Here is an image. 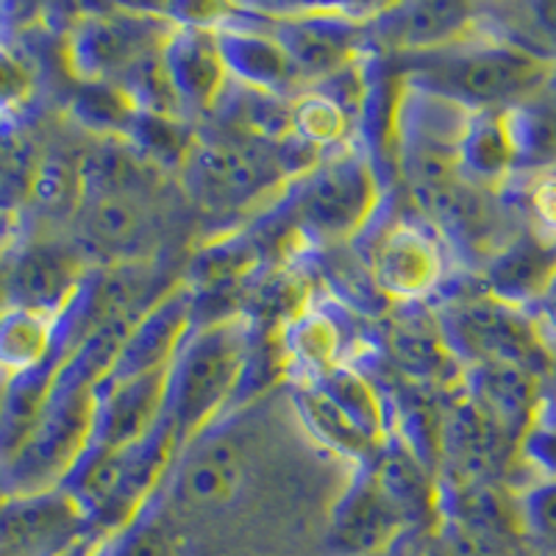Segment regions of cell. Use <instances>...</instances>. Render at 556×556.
Masks as SVG:
<instances>
[{
  "label": "cell",
  "instance_id": "obj_10",
  "mask_svg": "<svg viewBox=\"0 0 556 556\" xmlns=\"http://www.w3.org/2000/svg\"><path fill=\"white\" fill-rule=\"evenodd\" d=\"M518 462V443L456 387L443 406L437 479L506 484Z\"/></svg>",
  "mask_w": 556,
  "mask_h": 556
},
{
  "label": "cell",
  "instance_id": "obj_19",
  "mask_svg": "<svg viewBox=\"0 0 556 556\" xmlns=\"http://www.w3.org/2000/svg\"><path fill=\"white\" fill-rule=\"evenodd\" d=\"M167 370L96 387V420L87 448H121L148 434L165 415Z\"/></svg>",
  "mask_w": 556,
  "mask_h": 556
},
{
  "label": "cell",
  "instance_id": "obj_17",
  "mask_svg": "<svg viewBox=\"0 0 556 556\" xmlns=\"http://www.w3.org/2000/svg\"><path fill=\"white\" fill-rule=\"evenodd\" d=\"M476 28H479V9L468 3H448V0L379 7L367 23L370 37L409 56L459 42L470 37Z\"/></svg>",
  "mask_w": 556,
  "mask_h": 556
},
{
  "label": "cell",
  "instance_id": "obj_18",
  "mask_svg": "<svg viewBox=\"0 0 556 556\" xmlns=\"http://www.w3.org/2000/svg\"><path fill=\"white\" fill-rule=\"evenodd\" d=\"M459 390L520 445L534 424L548 381L509 362H476L462 367Z\"/></svg>",
  "mask_w": 556,
  "mask_h": 556
},
{
  "label": "cell",
  "instance_id": "obj_23",
  "mask_svg": "<svg viewBox=\"0 0 556 556\" xmlns=\"http://www.w3.org/2000/svg\"><path fill=\"white\" fill-rule=\"evenodd\" d=\"M556 270V242L534 231L506 240L484 265V290L504 304L531 309Z\"/></svg>",
  "mask_w": 556,
  "mask_h": 556
},
{
  "label": "cell",
  "instance_id": "obj_24",
  "mask_svg": "<svg viewBox=\"0 0 556 556\" xmlns=\"http://www.w3.org/2000/svg\"><path fill=\"white\" fill-rule=\"evenodd\" d=\"M245 448L226 434L198 445L173 479V495L190 506H223L245 484Z\"/></svg>",
  "mask_w": 556,
  "mask_h": 556
},
{
  "label": "cell",
  "instance_id": "obj_33",
  "mask_svg": "<svg viewBox=\"0 0 556 556\" xmlns=\"http://www.w3.org/2000/svg\"><path fill=\"white\" fill-rule=\"evenodd\" d=\"M123 139L137 156L146 159L148 165H165L181 170L184 159L195 142V134L187 128L181 117L134 112Z\"/></svg>",
  "mask_w": 556,
  "mask_h": 556
},
{
  "label": "cell",
  "instance_id": "obj_35",
  "mask_svg": "<svg viewBox=\"0 0 556 556\" xmlns=\"http://www.w3.org/2000/svg\"><path fill=\"white\" fill-rule=\"evenodd\" d=\"M84 198V173L62 153H51L31 176V201L48 215L76 212Z\"/></svg>",
  "mask_w": 556,
  "mask_h": 556
},
{
  "label": "cell",
  "instance_id": "obj_26",
  "mask_svg": "<svg viewBox=\"0 0 556 556\" xmlns=\"http://www.w3.org/2000/svg\"><path fill=\"white\" fill-rule=\"evenodd\" d=\"M381 493L404 515L406 526L437 520V476L417 459L399 437L390 434L367 465Z\"/></svg>",
  "mask_w": 556,
  "mask_h": 556
},
{
  "label": "cell",
  "instance_id": "obj_2",
  "mask_svg": "<svg viewBox=\"0 0 556 556\" xmlns=\"http://www.w3.org/2000/svg\"><path fill=\"white\" fill-rule=\"evenodd\" d=\"M251 342L253 329L245 315L217 317L195 326L170 362L165 415L176 429L178 454L231 409Z\"/></svg>",
  "mask_w": 556,
  "mask_h": 556
},
{
  "label": "cell",
  "instance_id": "obj_38",
  "mask_svg": "<svg viewBox=\"0 0 556 556\" xmlns=\"http://www.w3.org/2000/svg\"><path fill=\"white\" fill-rule=\"evenodd\" d=\"M518 465L529 468V476L556 479V392L545 390L534 424L518 445Z\"/></svg>",
  "mask_w": 556,
  "mask_h": 556
},
{
  "label": "cell",
  "instance_id": "obj_12",
  "mask_svg": "<svg viewBox=\"0 0 556 556\" xmlns=\"http://www.w3.org/2000/svg\"><path fill=\"white\" fill-rule=\"evenodd\" d=\"M406 520L381 493L367 465L354 468L345 490L337 495L326 526L331 556H379L404 534Z\"/></svg>",
  "mask_w": 556,
  "mask_h": 556
},
{
  "label": "cell",
  "instance_id": "obj_16",
  "mask_svg": "<svg viewBox=\"0 0 556 556\" xmlns=\"http://www.w3.org/2000/svg\"><path fill=\"white\" fill-rule=\"evenodd\" d=\"M162 67L184 121L192 114L215 112L228 87V76L212 28L173 23L162 45Z\"/></svg>",
  "mask_w": 556,
  "mask_h": 556
},
{
  "label": "cell",
  "instance_id": "obj_40",
  "mask_svg": "<svg viewBox=\"0 0 556 556\" xmlns=\"http://www.w3.org/2000/svg\"><path fill=\"white\" fill-rule=\"evenodd\" d=\"M28 92V76L17 62L0 51V112L17 106Z\"/></svg>",
  "mask_w": 556,
  "mask_h": 556
},
{
  "label": "cell",
  "instance_id": "obj_27",
  "mask_svg": "<svg viewBox=\"0 0 556 556\" xmlns=\"http://www.w3.org/2000/svg\"><path fill=\"white\" fill-rule=\"evenodd\" d=\"M281 356L295 381H312L340 362H348L345 329L337 312L329 306H304L285 326Z\"/></svg>",
  "mask_w": 556,
  "mask_h": 556
},
{
  "label": "cell",
  "instance_id": "obj_15",
  "mask_svg": "<svg viewBox=\"0 0 556 556\" xmlns=\"http://www.w3.org/2000/svg\"><path fill=\"white\" fill-rule=\"evenodd\" d=\"M208 28L215 31L228 81H237V87L253 89L262 96L285 98V101L290 96L295 98L306 87L287 53L260 28L245 26L231 17L228 7H223L217 23Z\"/></svg>",
  "mask_w": 556,
  "mask_h": 556
},
{
  "label": "cell",
  "instance_id": "obj_28",
  "mask_svg": "<svg viewBox=\"0 0 556 556\" xmlns=\"http://www.w3.org/2000/svg\"><path fill=\"white\" fill-rule=\"evenodd\" d=\"M76 326L70 312L42 315V312L3 306L0 309V381L28 374L42 365Z\"/></svg>",
  "mask_w": 556,
  "mask_h": 556
},
{
  "label": "cell",
  "instance_id": "obj_36",
  "mask_svg": "<svg viewBox=\"0 0 556 556\" xmlns=\"http://www.w3.org/2000/svg\"><path fill=\"white\" fill-rule=\"evenodd\" d=\"M134 112L137 109L112 84H84L81 96L73 101V114L78 121L92 131L109 134V137H126Z\"/></svg>",
  "mask_w": 556,
  "mask_h": 556
},
{
  "label": "cell",
  "instance_id": "obj_25",
  "mask_svg": "<svg viewBox=\"0 0 556 556\" xmlns=\"http://www.w3.org/2000/svg\"><path fill=\"white\" fill-rule=\"evenodd\" d=\"M456 167L465 181L481 190H498L518 176V153H515L513 131L504 112H470L459 148Z\"/></svg>",
  "mask_w": 556,
  "mask_h": 556
},
{
  "label": "cell",
  "instance_id": "obj_22",
  "mask_svg": "<svg viewBox=\"0 0 556 556\" xmlns=\"http://www.w3.org/2000/svg\"><path fill=\"white\" fill-rule=\"evenodd\" d=\"M84 278L87 273L67 251L31 248L3 276V306L59 315L70 304V298L76 295Z\"/></svg>",
  "mask_w": 556,
  "mask_h": 556
},
{
  "label": "cell",
  "instance_id": "obj_1",
  "mask_svg": "<svg viewBox=\"0 0 556 556\" xmlns=\"http://www.w3.org/2000/svg\"><path fill=\"white\" fill-rule=\"evenodd\" d=\"M406 81L468 112H504L534 98L556 67L481 26L470 37L412 56Z\"/></svg>",
  "mask_w": 556,
  "mask_h": 556
},
{
  "label": "cell",
  "instance_id": "obj_4",
  "mask_svg": "<svg viewBox=\"0 0 556 556\" xmlns=\"http://www.w3.org/2000/svg\"><path fill=\"white\" fill-rule=\"evenodd\" d=\"M379 7H237L231 17L262 34L287 53L306 87L359 62L367 23Z\"/></svg>",
  "mask_w": 556,
  "mask_h": 556
},
{
  "label": "cell",
  "instance_id": "obj_43",
  "mask_svg": "<svg viewBox=\"0 0 556 556\" xmlns=\"http://www.w3.org/2000/svg\"><path fill=\"white\" fill-rule=\"evenodd\" d=\"M548 390L556 392V351H554V365H551V376H548Z\"/></svg>",
  "mask_w": 556,
  "mask_h": 556
},
{
  "label": "cell",
  "instance_id": "obj_29",
  "mask_svg": "<svg viewBox=\"0 0 556 556\" xmlns=\"http://www.w3.org/2000/svg\"><path fill=\"white\" fill-rule=\"evenodd\" d=\"M292 406L317 443L354 462V468L370 465L379 454L381 445L374 437H367L351 417L342 415L312 381H292Z\"/></svg>",
  "mask_w": 556,
  "mask_h": 556
},
{
  "label": "cell",
  "instance_id": "obj_31",
  "mask_svg": "<svg viewBox=\"0 0 556 556\" xmlns=\"http://www.w3.org/2000/svg\"><path fill=\"white\" fill-rule=\"evenodd\" d=\"M518 173L556 170V76L520 106L506 109Z\"/></svg>",
  "mask_w": 556,
  "mask_h": 556
},
{
  "label": "cell",
  "instance_id": "obj_11",
  "mask_svg": "<svg viewBox=\"0 0 556 556\" xmlns=\"http://www.w3.org/2000/svg\"><path fill=\"white\" fill-rule=\"evenodd\" d=\"M195 290L192 285H176L148 304L134 317L112 370L98 387L121 384L137 376L167 370L187 337L195 331Z\"/></svg>",
  "mask_w": 556,
  "mask_h": 556
},
{
  "label": "cell",
  "instance_id": "obj_32",
  "mask_svg": "<svg viewBox=\"0 0 556 556\" xmlns=\"http://www.w3.org/2000/svg\"><path fill=\"white\" fill-rule=\"evenodd\" d=\"M354 117L317 87H304L290 98V137L315 153L345 151Z\"/></svg>",
  "mask_w": 556,
  "mask_h": 556
},
{
  "label": "cell",
  "instance_id": "obj_3",
  "mask_svg": "<svg viewBox=\"0 0 556 556\" xmlns=\"http://www.w3.org/2000/svg\"><path fill=\"white\" fill-rule=\"evenodd\" d=\"M176 456V429L162 415L137 443L84 451L59 486L76 501L89 526L117 534L162 493Z\"/></svg>",
  "mask_w": 556,
  "mask_h": 556
},
{
  "label": "cell",
  "instance_id": "obj_8",
  "mask_svg": "<svg viewBox=\"0 0 556 556\" xmlns=\"http://www.w3.org/2000/svg\"><path fill=\"white\" fill-rule=\"evenodd\" d=\"M173 20L148 9L84 14L67 34V64L84 84H114L128 67L165 45Z\"/></svg>",
  "mask_w": 556,
  "mask_h": 556
},
{
  "label": "cell",
  "instance_id": "obj_39",
  "mask_svg": "<svg viewBox=\"0 0 556 556\" xmlns=\"http://www.w3.org/2000/svg\"><path fill=\"white\" fill-rule=\"evenodd\" d=\"M523 201L531 223L529 231L556 242V170L534 173V178L526 184Z\"/></svg>",
  "mask_w": 556,
  "mask_h": 556
},
{
  "label": "cell",
  "instance_id": "obj_21",
  "mask_svg": "<svg viewBox=\"0 0 556 556\" xmlns=\"http://www.w3.org/2000/svg\"><path fill=\"white\" fill-rule=\"evenodd\" d=\"M76 212L84 242L101 256L131 260L151 237V217L139 192L84 190Z\"/></svg>",
  "mask_w": 556,
  "mask_h": 556
},
{
  "label": "cell",
  "instance_id": "obj_13",
  "mask_svg": "<svg viewBox=\"0 0 556 556\" xmlns=\"http://www.w3.org/2000/svg\"><path fill=\"white\" fill-rule=\"evenodd\" d=\"M367 270L381 295L395 304H417L440 287L445 260L431 231L399 220L376 237L367 256Z\"/></svg>",
  "mask_w": 556,
  "mask_h": 556
},
{
  "label": "cell",
  "instance_id": "obj_5",
  "mask_svg": "<svg viewBox=\"0 0 556 556\" xmlns=\"http://www.w3.org/2000/svg\"><path fill=\"white\" fill-rule=\"evenodd\" d=\"M434 320L459 367L476 362H509L548 381L554 348L529 309L504 304L481 290L451 301L437 312Z\"/></svg>",
  "mask_w": 556,
  "mask_h": 556
},
{
  "label": "cell",
  "instance_id": "obj_41",
  "mask_svg": "<svg viewBox=\"0 0 556 556\" xmlns=\"http://www.w3.org/2000/svg\"><path fill=\"white\" fill-rule=\"evenodd\" d=\"M529 312L538 320L540 331L548 340V345L556 351V270L551 273L548 285L543 287V292H540V298L534 301V306Z\"/></svg>",
  "mask_w": 556,
  "mask_h": 556
},
{
  "label": "cell",
  "instance_id": "obj_42",
  "mask_svg": "<svg viewBox=\"0 0 556 556\" xmlns=\"http://www.w3.org/2000/svg\"><path fill=\"white\" fill-rule=\"evenodd\" d=\"M415 556H451V554H448V548H445V545H443V540L434 538V540H431V543H426L424 548L417 551Z\"/></svg>",
  "mask_w": 556,
  "mask_h": 556
},
{
  "label": "cell",
  "instance_id": "obj_37",
  "mask_svg": "<svg viewBox=\"0 0 556 556\" xmlns=\"http://www.w3.org/2000/svg\"><path fill=\"white\" fill-rule=\"evenodd\" d=\"M162 495V493H159ZM156 498L109 540V556H178V545L156 513Z\"/></svg>",
  "mask_w": 556,
  "mask_h": 556
},
{
  "label": "cell",
  "instance_id": "obj_14",
  "mask_svg": "<svg viewBox=\"0 0 556 556\" xmlns=\"http://www.w3.org/2000/svg\"><path fill=\"white\" fill-rule=\"evenodd\" d=\"M87 518L62 486L0 501V554L59 556L87 529Z\"/></svg>",
  "mask_w": 556,
  "mask_h": 556
},
{
  "label": "cell",
  "instance_id": "obj_20",
  "mask_svg": "<svg viewBox=\"0 0 556 556\" xmlns=\"http://www.w3.org/2000/svg\"><path fill=\"white\" fill-rule=\"evenodd\" d=\"M412 198L420 212L434 223V228H440V235L454 242V248L486 256V260L493 256L495 231H498L493 190H481L459 176Z\"/></svg>",
  "mask_w": 556,
  "mask_h": 556
},
{
  "label": "cell",
  "instance_id": "obj_9",
  "mask_svg": "<svg viewBox=\"0 0 556 556\" xmlns=\"http://www.w3.org/2000/svg\"><path fill=\"white\" fill-rule=\"evenodd\" d=\"M181 176L192 201L208 212H226L260 201L278 178H285V170L278 165V151L267 153L262 146L195 137Z\"/></svg>",
  "mask_w": 556,
  "mask_h": 556
},
{
  "label": "cell",
  "instance_id": "obj_7",
  "mask_svg": "<svg viewBox=\"0 0 556 556\" xmlns=\"http://www.w3.org/2000/svg\"><path fill=\"white\" fill-rule=\"evenodd\" d=\"M379 201L374 162L354 148L323 156L298 178V220L304 235L320 242H342L359 235L374 220Z\"/></svg>",
  "mask_w": 556,
  "mask_h": 556
},
{
  "label": "cell",
  "instance_id": "obj_44",
  "mask_svg": "<svg viewBox=\"0 0 556 556\" xmlns=\"http://www.w3.org/2000/svg\"><path fill=\"white\" fill-rule=\"evenodd\" d=\"M0 285H3V278H0ZM0 309H3V290H0Z\"/></svg>",
  "mask_w": 556,
  "mask_h": 556
},
{
  "label": "cell",
  "instance_id": "obj_34",
  "mask_svg": "<svg viewBox=\"0 0 556 556\" xmlns=\"http://www.w3.org/2000/svg\"><path fill=\"white\" fill-rule=\"evenodd\" d=\"M513 498L526 545L556 556V479L529 476L513 486Z\"/></svg>",
  "mask_w": 556,
  "mask_h": 556
},
{
  "label": "cell",
  "instance_id": "obj_6",
  "mask_svg": "<svg viewBox=\"0 0 556 556\" xmlns=\"http://www.w3.org/2000/svg\"><path fill=\"white\" fill-rule=\"evenodd\" d=\"M96 420V387L53 390L23 443L0 462V495L56 490L87 451Z\"/></svg>",
  "mask_w": 556,
  "mask_h": 556
},
{
  "label": "cell",
  "instance_id": "obj_30",
  "mask_svg": "<svg viewBox=\"0 0 556 556\" xmlns=\"http://www.w3.org/2000/svg\"><path fill=\"white\" fill-rule=\"evenodd\" d=\"M304 381V379H298ZM312 384L337 406L345 417H351L367 437L384 445L390 437V406H387L384 392L354 362H340L323 376L312 379Z\"/></svg>",
  "mask_w": 556,
  "mask_h": 556
}]
</instances>
